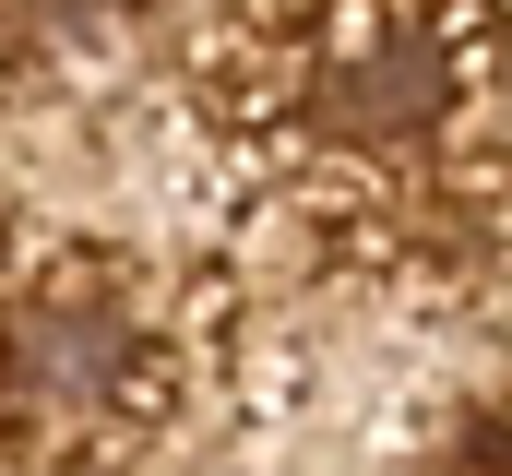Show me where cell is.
Here are the masks:
<instances>
[{
  "instance_id": "obj_1",
  "label": "cell",
  "mask_w": 512,
  "mask_h": 476,
  "mask_svg": "<svg viewBox=\"0 0 512 476\" xmlns=\"http://www.w3.org/2000/svg\"><path fill=\"white\" fill-rule=\"evenodd\" d=\"M501 12H512V0H501Z\"/></svg>"
}]
</instances>
